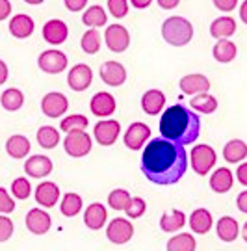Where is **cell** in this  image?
<instances>
[{
  "label": "cell",
  "mask_w": 247,
  "mask_h": 251,
  "mask_svg": "<svg viewBox=\"0 0 247 251\" xmlns=\"http://www.w3.org/2000/svg\"><path fill=\"white\" fill-rule=\"evenodd\" d=\"M188 170V152L182 145L168 140H150L141 156L143 175L160 186L176 184Z\"/></svg>",
  "instance_id": "obj_1"
},
{
  "label": "cell",
  "mask_w": 247,
  "mask_h": 251,
  "mask_svg": "<svg viewBox=\"0 0 247 251\" xmlns=\"http://www.w3.org/2000/svg\"><path fill=\"white\" fill-rule=\"evenodd\" d=\"M160 134L176 145L194 144L201 134V117L186 104H173L160 117Z\"/></svg>",
  "instance_id": "obj_2"
},
{
  "label": "cell",
  "mask_w": 247,
  "mask_h": 251,
  "mask_svg": "<svg viewBox=\"0 0 247 251\" xmlns=\"http://www.w3.org/2000/svg\"><path fill=\"white\" fill-rule=\"evenodd\" d=\"M162 37L173 47L188 45L194 37V26L184 17H169L162 25Z\"/></svg>",
  "instance_id": "obj_3"
},
{
  "label": "cell",
  "mask_w": 247,
  "mask_h": 251,
  "mask_svg": "<svg viewBox=\"0 0 247 251\" xmlns=\"http://www.w3.org/2000/svg\"><path fill=\"white\" fill-rule=\"evenodd\" d=\"M63 147H65L69 156H74V158L86 156L91 151V136L88 132H84V130L69 132L67 138L63 140Z\"/></svg>",
  "instance_id": "obj_4"
},
{
  "label": "cell",
  "mask_w": 247,
  "mask_h": 251,
  "mask_svg": "<svg viewBox=\"0 0 247 251\" xmlns=\"http://www.w3.org/2000/svg\"><path fill=\"white\" fill-rule=\"evenodd\" d=\"M216 164V151L210 145H197L192 149V168L197 175H206Z\"/></svg>",
  "instance_id": "obj_5"
},
{
  "label": "cell",
  "mask_w": 247,
  "mask_h": 251,
  "mask_svg": "<svg viewBox=\"0 0 247 251\" xmlns=\"http://www.w3.org/2000/svg\"><path fill=\"white\" fill-rule=\"evenodd\" d=\"M104 41L112 52H124L130 45V34L121 25H112L106 28Z\"/></svg>",
  "instance_id": "obj_6"
},
{
  "label": "cell",
  "mask_w": 247,
  "mask_h": 251,
  "mask_svg": "<svg viewBox=\"0 0 247 251\" xmlns=\"http://www.w3.org/2000/svg\"><path fill=\"white\" fill-rule=\"evenodd\" d=\"M69 108V100L67 97L60 93V91H52V93H47L41 100V112L50 119L56 117H62Z\"/></svg>",
  "instance_id": "obj_7"
},
{
  "label": "cell",
  "mask_w": 247,
  "mask_h": 251,
  "mask_svg": "<svg viewBox=\"0 0 247 251\" xmlns=\"http://www.w3.org/2000/svg\"><path fill=\"white\" fill-rule=\"evenodd\" d=\"M37 65L41 67V71L49 73V75H58V73L65 71L67 67V56L60 50H43L39 54Z\"/></svg>",
  "instance_id": "obj_8"
},
{
  "label": "cell",
  "mask_w": 247,
  "mask_h": 251,
  "mask_svg": "<svg viewBox=\"0 0 247 251\" xmlns=\"http://www.w3.org/2000/svg\"><path fill=\"white\" fill-rule=\"evenodd\" d=\"M134 234V225L124 218H115L106 229L108 240L114 244H126Z\"/></svg>",
  "instance_id": "obj_9"
},
{
  "label": "cell",
  "mask_w": 247,
  "mask_h": 251,
  "mask_svg": "<svg viewBox=\"0 0 247 251\" xmlns=\"http://www.w3.org/2000/svg\"><path fill=\"white\" fill-rule=\"evenodd\" d=\"M121 132V125L115 119H106V121H99L95 125V140L102 147H110L117 142V136Z\"/></svg>",
  "instance_id": "obj_10"
},
{
  "label": "cell",
  "mask_w": 247,
  "mask_h": 251,
  "mask_svg": "<svg viewBox=\"0 0 247 251\" xmlns=\"http://www.w3.org/2000/svg\"><path fill=\"white\" fill-rule=\"evenodd\" d=\"M93 80V73L86 63H76L74 67H71L69 75H67V84L71 90L74 91H84L91 86Z\"/></svg>",
  "instance_id": "obj_11"
},
{
  "label": "cell",
  "mask_w": 247,
  "mask_h": 251,
  "mask_svg": "<svg viewBox=\"0 0 247 251\" xmlns=\"http://www.w3.org/2000/svg\"><path fill=\"white\" fill-rule=\"evenodd\" d=\"M25 222H26L28 231L32 234H37V236L49 233V231H50V225H52V220H50L49 212H45L41 208H32V210H28Z\"/></svg>",
  "instance_id": "obj_12"
},
{
  "label": "cell",
  "mask_w": 247,
  "mask_h": 251,
  "mask_svg": "<svg viewBox=\"0 0 247 251\" xmlns=\"http://www.w3.org/2000/svg\"><path fill=\"white\" fill-rule=\"evenodd\" d=\"M150 138V128L145 123H132L124 132V145L132 151H140Z\"/></svg>",
  "instance_id": "obj_13"
},
{
  "label": "cell",
  "mask_w": 247,
  "mask_h": 251,
  "mask_svg": "<svg viewBox=\"0 0 247 251\" xmlns=\"http://www.w3.org/2000/svg\"><path fill=\"white\" fill-rule=\"evenodd\" d=\"M69 36V28L60 19H52L49 23H45L43 26V39L50 45H62Z\"/></svg>",
  "instance_id": "obj_14"
},
{
  "label": "cell",
  "mask_w": 247,
  "mask_h": 251,
  "mask_svg": "<svg viewBox=\"0 0 247 251\" xmlns=\"http://www.w3.org/2000/svg\"><path fill=\"white\" fill-rule=\"evenodd\" d=\"M89 108H91V112L97 117H108L115 112L117 102H115L112 93H108V91H99V93L93 95V99L89 102Z\"/></svg>",
  "instance_id": "obj_15"
},
{
  "label": "cell",
  "mask_w": 247,
  "mask_h": 251,
  "mask_svg": "<svg viewBox=\"0 0 247 251\" xmlns=\"http://www.w3.org/2000/svg\"><path fill=\"white\" fill-rule=\"evenodd\" d=\"M100 78L108 86H121L126 80V69L123 63L119 62H106L100 65Z\"/></svg>",
  "instance_id": "obj_16"
},
{
  "label": "cell",
  "mask_w": 247,
  "mask_h": 251,
  "mask_svg": "<svg viewBox=\"0 0 247 251\" xmlns=\"http://www.w3.org/2000/svg\"><path fill=\"white\" fill-rule=\"evenodd\" d=\"M180 90L188 93V95H199V93H206L210 90V80L204 76V75H199V73H194V75H186L180 78L178 82Z\"/></svg>",
  "instance_id": "obj_17"
},
{
  "label": "cell",
  "mask_w": 247,
  "mask_h": 251,
  "mask_svg": "<svg viewBox=\"0 0 247 251\" xmlns=\"http://www.w3.org/2000/svg\"><path fill=\"white\" fill-rule=\"evenodd\" d=\"M25 171H26V175L34 177V179H41V177L50 175V171H52V162H50L49 156L34 154V156H30V158L25 162Z\"/></svg>",
  "instance_id": "obj_18"
},
{
  "label": "cell",
  "mask_w": 247,
  "mask_h": 251,
  "mask_svg": "<svg viewBox=\"0 0 247 251\" xmlns=\"http://www.w3.org/2000/svg\"><path fill=\"white\" fill-rule=\"evenodd\" d=\"M60 199V188L52 180H45L35 188V201L41 206H54Z\"/></svg>",
  "instance_id": "obj_19"
},
{
  "label": "cell",
  "mask_w": 247,
  "mask_h": 251,
  "mask_svg": "<svg viewBox=\"0 0 247 251\" xmlns=\"http://www.w3.org/2000/svg\"><path fill=\"white\" fill-rule=\"evenodd\" d=\"M34 19L30 15H25V13H19L15 17H11V23H9V34L17 39H25V37H30L34 34Z\"/></svg>",
  "instance_id": "obj_20"
},
{
  "label": "cell",
  "mask_w": 247,
  "mask_h": 251,
  "mask_svg": "<svg viewBox=\"0 0 247 251\" xmlns=\"http://www.w3.org/2000/svg\"><path fill=\"white\" fill-rule=\"evenodd\" d=\"M164 104H166V95L160 90L145 91L143 97H141V108L149 116H158L160 110L164 108Z\"/></svg>",
  "instance_id": "obj_21"
},
{
  "label": "cell",
  "mask_w": 247,
  "mask_h": 251,
  "mask_svg": "<svg viewBox=\"0 0 247 251\" xmlns=\"http://www.w3.org/2000/svg\"><path fill=\"white\" fill-rule=\"evenodd\" d=\"M106 218H108L106 206L102 205V203H91V205L86 208L84 224H86V227H89V229L99 231V229L106 224Z\"/></svg>",
  "instance_id": "obj_22"
},
{
  "label": "cell",
  "mask_w": 247,
  "mask_h": 251,
  "mask_svg": "<svg viewBox=\"0 0 247 251\" xmlns=\"http://www.w3.org/2000/svg\"><path fill=\"white\" fill-rule=\"evenodd\" d=\"M232 182H234V177H232V171L229 168H220L212 173L210 177V188L216 192V194H225L232 188Z\"/></svg>",
  "instance_id": "obj_23"
},
{
  "label": "cell",
  "mask_w": 247,
  "mask_h": 251,
  "mask_svg": "<svg viewBox=\"0 0 247 251\" xmlns=\"http://www.w3.org/2000/svg\"><path fill=\"white\" fill-rule=\"evenodd\" d=\"M186 224V214L182 210H168L160 218V229L164 233H175L178 229H182Z\"/></svg>",
  "instance_id": "obj_24"
},
{
  "label": "cell",
  "mask_w": 247,
  "mask_h": 251,
  "mask_svg": "<svg viewBox=\"0 0 247 251\" xmlns=\"http://www.w3.org/2000/svg\"><path fill=\"white\" fill-rule=\"evenodd\" d=\"M234 32H236V21L232 17H227V15L216 19L210 25V36L216 37L218 41H220V39H227V37H230Z\"/></svg>",
  "instance_id": "obj_25"
},
{
  "label": "cell",
  "mask_w": 247,
  "mask_h": 251,
  "mask_svg": "<svg viewBox=\"0 0 247 251\" xmlns=\"http://www.w3.org/2000/svg\"><path fill=\"white\" fill-rule=\"evenodd\" d=\"M190 227L197 234H206L212 229V214L206 208H197L190 216Z\"/></svg>",
  "instance_id": "obj_26"
},
{
  "label": "cell",
  "mask_w": 247,
  "mask_h": 251,
  "mask_svg": "<svg viewBox=\"0 0 247 251\" xmlns=\"http://www.w3.org/2000/svg\"><path fill=\"white\" fill-rule=\"evenodd\" d=\"M218 236L223 242H234L238 238V222L230 216H223L218 222Z\"/></svg>",
  "instance_id": "obj_27"
},
{
  "label": "cell",
  "mask_w": 247,
  "mask_h": 251,
  "mask_svg": "<svg viewBox=\"0 0 247 251\" xmlns=\"http://www.w3.org/2000/svg\"><path fill=\"white\" fill-rule=\"evenodd\" d=\"M6 151H8L11 158H25L30 152V142H28V138L21 134L11 136L6 142Z\"/></svg>",
  "instance_id": "obj_28"
},
{
  "label": "cell",
  "mask_w": 247,
  "mask_h": 251,
  "mask_svg": "<svg viewBox=\"0 0 247 251\" xmlns=\"http://www.w3.org/2000/svg\"><path fill=\"white\" fill-rule=\"evenodd\" d=\"M236 52H238V49H236V45H234L232 41H229V39H220V41L214 45V50H212L214 58L220 63L232 62V60L236 58Z\"/></svg>",
  "instance_id": "obj_29"
},
{
  "label": "cell",
  "mask_w": 247,
  "mask_h": 251,
  "mask_svg": "<svg viewBox=\"0 0 247 251\" xmlns=\"http://www.w3.org/2000/svg\"><path fill=\"white\" fill-rule=\"evenodd\" d=\"M247 156V145L242 140H230L229 144L223 147V158L230 164L242 162Z\"/></svg>",
  "instance_id": "obj_30"
},
{
  "label": "cell",
  "mask_w": 247,
  "mask_h": 251,
  "mask_svg": "<svg viewBox=\"0 0 247 251\" xmlns=\"http://www.w3.org/2000/svg\"><path fill=\"white\" fill-rule=\"evenodd\" d=\"M190 106L201 114H212L218 110V99L214 95H208V93H199L190 100Z\"/></svg>",
  "instance_id": "obj_31"
},
{
  "label": "cell",
  "mask_w": 247,
  "mask_h": 251,
  "mask_svg": "<svg viewBox=\"0 0 247 251\" xmlns=\"http://www.w3.org/2000/svg\"><path fill=\"white\" fill-rule=\"evenodd\" d=\"M0 102H2V106L9 110V112H17L19 108H23L25 104V95H23V91L17 90V88H9L2 93V97H0Z\"/></svg>",
  "instance_id": "obj_32"
},
{
  "label": "cell",
  "mask_w": 247,
  "mask_h": 251,
  "mask_svg": "<svg viewBox=\"0 0 247 251\" xmlns=\"http://www.w3.org/2000/svg\"><path fill=\"white\" fill-rule=\"evenodd\" d=\"M197 242L190 233H182L173 236L168 242V251H195Z\"/></svg>",
  "instance_id": "obj_33"
},
{
  "label": "cell",
  "mask_w": 247,
  "mask_h": 251,
  "mask_svg": "<svg viewBox=\"0 0 247 251\" xmlns=\"http://www.w3.org/2000/svg\"><path fill=\"white\" fill-rule=\"evenodd\" d=\"M106 13L104 9L100 8V6H89L86 9V13L82 15V23L86 25V26H91V28H99V26H104L106 25Z\"/></svg>",
  "instance_id": "obj_34"
},
{
  "label": "cell",
  "mask_w": 247,
  "mask_h": 251,
  "mask_svg": "<svg viewBox=\"0 0 247 251\" xmlns=\"http://www.w3.org/2000/svg\"><path fill=\"white\" fill-rule=\"evenodd\" d=\"M37 142L45 149H54L60 144V132L54 126H41L37 130Z\"/></svg>",
  "instance_id": "obj_35"
},
{
  "label": "cell",
  "mask_w": 247,
  "mask_h": 251,
  "mask_svg": "<svg viewBox=\"0 0 247 251\" xmlns=\"http://www.w3.org/2000/svg\"><path fill=\"white\" fill-rule=\"evenodd\" d=\"M62 214L63 216H76L82 210V198H80L78 194H74V192H69V194H65L62 199Z\"/></svg>",
  "instance_id": "obj_36"
},
{
  "label": "cell",
  "mask_w": 247,
  "mask_h": 251,
  "mask_svg": "<svg viewBox=\"0 0 247 251\" xmlns=\"http://www.w3.org/2000/svg\"><path fill=\"white\" fill-rule=\"evenodd\" d=\"M88 117L82 116V114H74V116H69L62 119V123H60V128H62L63 132H74V130H86V126H88Z\"/></svg>",
  "instance_id": "obj_37"
},
{
  "label": "cell",
  "mask_w": 247,
  "mask_h": 251,
  "mask_svg": "<svg viewBox=\"0 0 247 251\" xmlns=\"http://www.w3.org/2000/svg\"><path fill=\"white\" fill-rule=\"evenodd\" d=\"M80 45H82V50L86 54H97L99 49H100V34H99L95 28H91V30H88L82 36Z\"/></svg>",
  "instance_id": "obj_38"
},
{
  "label": "cell",
  "mask_w": 247,
  "mask_h": 251,
  "mask_svg": "<svg viewBox=\"0 0 247 251\" xmlns=\"http://www.w3.org/2000/svg\"><path fill=\"white\" fill-rule=\"evenodd\" d=\"M128 203H130V194L123 188L114 190V192L108 196V205L112 206L114 210H124Z\"/></svg>",
  "instance_id": "obj_39"
},
{
  "label": "cell",
  "mask_w": 247,
  "mask_h": 251,
  "mask_svg": "<svg viewBox=\"0 0 247 251\" xmlns=\"http://www.w3.org/2000/svg\"><path fill=\"white\" fill-rule=\"evenodd\" d=\"M145 210H147V203H145V199H141V198H130V203L124 208V212H126V216H128L130 220L141 218V216L145 214Z\"/></svg>",
  "instance_id": "obj_40"
},
{
  "label": "cell",
  "mask_w": 247,
  "mask_h": 251,
  "mask_svg": "<svg viewBox=\"0 0 247 251\" xmlns=\"http://www.w3.org/2000/svg\"><path fill=\"white\" fill-rule=\"evenodd\" d=\"M30 192H32V186L26 180V177H19V179L13 180L11 184V194L17 199H28L30 198Z\"/></svg>",
  "instance_id": "obj_41"
},
{
  "label": "cell",
  "mask_w": 247,
  "mask_h": 251,
  "mask_svg": "<svg viewBox=\"0 0 247 251\" xmlns=\"http://www.w3.org/2000/svg\"><path fill=\"white\" fill-rule=\"evenodd\" d=\"M108 9L115 19H123L128 13V0H108Z\"/></svg>",
  "instance_id": "obj_42"
},
{
  "label": "cell",
  "mask_w": 247,
  "mask_h": 251,
  "mask_svg": "<svg viewBox=\"0 0 247 251\" xmlns=\"http://www.w3.org/2000/svg\"><path fill=\"white\" fill-rule=\"evenodd\" d=\"M13 210H15L13 199L9 198L8 190L0 186V212H2V214H9V212H13Z\"/></svg>",
  "instance_id": "obj_43"
},
{
  "label": "cell",
  "mask_w": 247,
  "mask_h": 251,
  "mask_svg": "<svg viewBox=\"0 0 247 251\" xmlns=\"http://www.w3.org/2000/svg\"><path fill=\"white\" fill-rule=\"evenodd\" d=\"M11 234H13V222L6 216H0V242L9 240Z\"/></svg>",
  "instance_id": "obj_44"
},
{
  "label": "cell",
  "mask_w": 247,
  "mask_h": 251,
  "mask_svg": "<svg viewBox=\"0 0 247 251\" xmlns=\"http://www.w3.org/2000/svg\"><path fill=\"white\" fill-rule=\"evenodd\" d=\"M212 2H214V6L220 11H225V13L232 11V9L236 8V4H238V0H212Z\"/></svg>",
  "instance_id": "obj_45"
},
{
  "label": "cell",
  "mask_w": 247,
  "mask_h": 251,
  "mask_svg": "<svg viewBox=\"0 0 247 251\" xmlns=\"http://www.w3.org/2000/svg\"><path fill=\"white\" fill-rule=\"evenodd\" d=\"M63 2H65V8L69 11H82L88 4V0H63Z\"/></svg>",
  "instance_id": "obj_46"
},
{
  "label": "cell",
  "mask_w": 247,
  "mask_h": 251,
  "mask_svg": "<svg viewBox=\"0 0 247 251\" xmlns=\"http://www.w3.org/2000/svg\"><path fill=\"white\" fill-rule=\"evenodd\" d=\"M11 15V2L9 0H0V21L8 19Z\"/></svg>",
  "instance_id": "obj_47"
},
{
  "label": "cell",
  "mask_w": 247,
  "mask_h": 251,
  "mask_svg": "<svg viewBox=\"0 0 247 251\" xmlns=\"http://www.w3.org/2000/svg\"><path fill=\"white\" fill-rule=\"evenodd\" d=\"M236 177H238L240 184L247 186V162H244V164H240L238 166V170H236Z\"/></svg>",
  "instance_id": "obj_48"
},
{
  "label": "cell",
  "mask_w": 247,
  "mask_h": 251,
  "mask_svg": "<svg viewBox=\"0 0 247 251\" xmlns=\"http://www.w3.org/2000/svg\"><path fill=\"white\" fill-rule=\"evenodd\" d=\"M236 205H238V208L242 210V212H246L247 214V190L246 192H242L238 196V199H236Z\"/></svg>",
  "instance_id": "obj_49"
},
{
  "label": "cell",
  "mask_w": 247,
  "mask_h": 251,
  "mask_svg": "<svg viewBox=\"0 0 247 251\" xmlns=\"http://www.w3.org/2000/svg\"><path fill=\"white\" fill-rule=\"evenodd\" d=\"M180 4V0H158V6L162 9H173Z\"/></svg>",
  "instance_id": "obj_50"
},
{
  "label": "cell",
  "mask_w": 247,
  "mask_h": 251,
  "mask_svg": "<svg viewBox=\"0 0 247 251\" xmlns=\"http://www.w3.org/2000/svg\"><path fill=\"white\" fill-rule=\"evenodd\" d=\"M8 75H9L8 65H6V62H2V60H0V86L8 80Z\"/></svg>",
  "instance_id": "obj_51"
},
{
  "label": "cell",
  "mask_w": 247,
  "mask_h": 251,
  "mask_svg": "<svg viewBox=\"0 0 247 251\" xmlns=\"http://www.w3.org/2000/svg\"><path fill=\"white\" fill-rule=\"evenodd\" d=\"M150 2H152V0H130V4H132L134 8H138V9L149 8Z\"/></svg>",
  "instance_id": "obj_52"
},
{
  "label": "cell",
  "mask_w": 247,
  "mask_h": 251,
  "mask_svg": "<svg viewBox=\"0 0 247 251\" xmlns=\"http://www.w3.org/2000/svg\"><path fill=\"white\" fill-rule=\"evenodd\" d=\"M240 19L247 25V0L242 4V8H240Z\"/></svg>",
  "instance_id": "obj_53"
},
{
  "label": "cell",
  "mask_w": 247,
  "mask_h": 251,
  "mask_svg": "<svg viewBox=\"0 0 247 251\" xmlns=\"http://www.w3.org/2000/svg\"><path fill=\"white\" fill-rule=\"evenodd\" d=\"M26 4H32V6H37V4H43L45 0H25Z\"/></svg>",
  "instance_id": "obj_54"
},
{
  "label": "cell",
  "mask_w": 247,
  "mask_h": 251,
  "mask_svg": "<svg viewBox=\"0 0 247 251\" xmlns=\"http://www.w3.org/2000/svg\"><path fill=\"white\" fill-rule=\"evenodd\" d=\"M242 236H244V240L247 242V222H246V225H244V231H242Z\"/></svg>",
  "instance_id": "obj_55"
}]
</instances>
